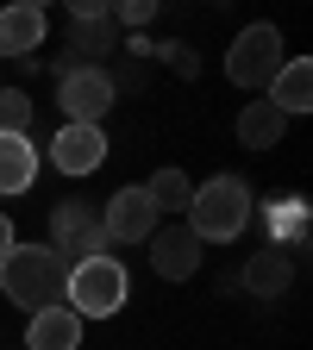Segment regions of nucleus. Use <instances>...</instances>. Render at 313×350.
Returning <instances> with one entry per match:
<instances>
[{"mask_svg":"<svg viewBox=\"0 0 313 350\" xmlns=\"http://www.w3.org/2000/svg\"><path fill=\"white\" fill-rule=\"evenodd\" d=\"M63 282H69V262L51 244H13L0 256V294L25 313H44V306H63Z\"/></svg>","mask_w":313,"mask_h":350,"instance_id":"obj_1","label":"nucleus"},{"mask_svg":"<svg viewBox=\"0 0 313 350\" xmlns=\"http://www.w3.org/2000/svg\"><path fill=\"white\" fill-rule=\"evenodd\" d=\"M132 300V275H125V262L119 256H82L69 262V282H63V306L75 319H113L119 306Z\"/></svg>","mask_w":313,"mask_h":350,"instance_id":"obj_2","label":"nucleus"},{"mask_svg":"<svg viewBox=\"0 0 313 350\" xmlns=\"http://www.w3.org/2000/svg\"><path fill=\"white\" fill-rule=\"evenodd\" d=\"M182 226L201 238V244H226L251 226V188L238 182V175H213V182L195 188L188 213H182Z\"/></svg>","mask_w":313,"mask_h":350,"instance_id":"obj_3","label":"nucleus"},{"mask_svg":"<svg viewBox=\"0 0 313 350\" xmlns=\"http://www.w3.org/2000/svg\"><path fill=\"white\" fill-rule=\"evenodd\" d=\"M113 75L101 63H82V69H63L57 75V107H63V125H101L113 113Z\"/></svg>","mask_w":313,"mask_h":350,"instance_id":"obj_4","label":"nucleus"},{"mask_svg":"<svg viewBox=\"0 0 313 350\" xmlns=\"http://www.w3.org/2000/svg\"><path fill=\"white\" fill-rule=\"evenodd\" d=\"M282 69V31L276 25H245L226 51V81L232 88H270Z\"/></svg>","mask_w":313,"mask_h":350,"instance_id":"obj_5","label":"nucleus"},{"mask_svg":"<svg viewBox=\"0 0 313 350\" xmlns=\"http://www.w3.org/2000/svg\"><path fill=\"white\" fill-rule=\"evenodd\" d=\"M51 250H57L63 262L101 256V250H107L101 206H88V200H57V206H51Z\"/></svg>","mask_w":313,"mask_h":350,"instance_id":"obj_6","label":"nucleus"},{"mask_svg":"<svg viewBox=\"0 0 313 350\" xmlns=\"http://www.w3.org/2000/svg\"><path fill=\"white\" fill-rule=\"evenodd\" d=\"M101 232H107V244H151V232H157L151 194H145V188H119V194L101 206Z\"/></svg>","mask_w":313,"mask_h":350,"instance_id":"obj_7","label":"nucleus"},{"mask_svg":"<svg viewBox=\"0 0 313 350\" xmlns=\"http://www.w3.org/2000/svg\"><path fill=\"white\" fill-rule=\"evenodd\" d=\"M151 269H157L163 282H188V275L201 269V238L182 226V219L151 232Z\"/></svg>","mask_w":313,"mask_h":350,"instance_id":"obj_8","label":"nucleus"},{"mask_svg":"<svg viewBox=\"0 0 313 350\" xmlns=\"http://www.w3.org/2000/svg\"><path fill=\"white\" fill-rule=\"evenodd\" d=\"M51 163H57L63 175H95V169L107 163V131H101V125H57Z\"/></svg>","mask_w":313,"mask_h":350,"instance_id":"obj_9","label":"nucleus"},{"mask_svg":"<svg viewBox=\"0 0 313 350\" xmlns=\"http://www.w3.org/2000/svg\"><path fill=\"white\" fill-rule=\"evenodd\" d=\"M69 51H88V57L119 51V25H113V13L101 7V0H82V7H75V19H69Z\"/></svg>","mask_w":313,"mask_h":350,"instance_id":"obj_10","label":"nucleus"},{"mask_svg":"<svg viewBox=\"0 0 313 350\" xmlns=\"http://www.w3.org/2000/svg\"><path fill=\"white\" fill-rule=\"evenodd\" d=\"M44 7H32V0H19V7H0V57H32L44 44Z\"/></svg>","mask_w":313,"mask_h":350,"instance_id":"obj_11","label":"nucleus"},{"mask_svg":"<svg viewBox=\"0 0 313 350\" xmlns=\"http://www.w3.org/2000/svg\"><path fill=\"white\" fill-rule=\"evenodd\" d=\"M25 350H82V319L69 306H44L25 319Z\"/></svg>","mask_w":313,"mask_h":350,"instance_id":"obj_12","label":"nucleus"},{"mask_svg":"<svg viewBox=\"0 0 313 350\" xmlns=\"http://www.w3.org/2000/svg\"><path fill=\"white\" fill-rule=\"evenodd\" d=\"M270 107H276L282 119H301V113L313 107V63H307V57H295V63L276 69V81H270Z\"/></svg>","mask_w":313,"mask_h":350,"instance_id":"obj_13","label":"nucleus"},{"mask_svg":"<svg viewBox=\"0 0 313 350\" xmlns=\"http://www.w3.org/2000/svg\"><path fill=\"white\" fill-rule=\"evenodd\" d=\"M257 300H276V294H288V282H295V262H288V250H257L251 262H245V275H238Z\"/></svg>","mask_w":313,"mask_h":350,"instance_id":"obj_14","label":"nucleus"},{"mask_svg":"<svg viewBox=\"0 0 313 350\" xmlns=\"http://www.w3.org/2000/svg\"><path fill=\"white\" fill-rule=\"evenodd\" d=\"M32 182H38V150H32V138L0 131V194H25Z\"/></svg>","mask_w":313,"mask_h":350,"instance_id":"obj_15","label":"nucleus"},{"mask_svg":"<svg viewBox=\"0 0 313 350\" xmlns=\"http://www.w3.org/2000/svg\"><path fill=\"white\" fill-rule=\"evenodd\" d=\"M282 131H288V119H282L270 100H251V107L238 113V144H245V150H276Z\"/></svg>","mask_w":313,"mask_h":350,"instance_id":"obj_16","label":"nucleus"},{"mask_svg":"<svg viewBox=\"0 0 313 350\" xmlns=\"http://www.w3.org/2000/svg\"><path fill=\"white\" fill-rule=\"evenodd\" d=\"M145 194H151L157 219H163V213H188V200H195V182H188L182 169H157L151 182H145Z\"/></svg>","mask_w":313,"mask_h":350,"instance_id":"obj_17","label":"nucleus"},{"mask_svg":"<svg viewBox=\"0 0 313 350\" xmlns=\"http://www.w3.org/2000/svg\"><path fill=\"white\" fill-rule=\"evenodd\" d=\"M0 131L32 138V94H25V88H0Z\"/></svg>","mask_w":313,"mask_h":350,"instance_id":"obj_18","label":"nucleus"},{"mask_svg":"<svg viewBox=\"0 0 313 350\" xmlns=\"http://www.w3.org/2000/svg\"><path fill=\"white\" fill-rule=\"evenodd\" d=\"M107 13H113V25H145L157 13V0H125V7H107Z\"/></svg>","mask_w":313,"mask_h":350,"instance_id":"obj_19","label":"nucleus"},{"mask_svg":"<svg viewBox=\"0 0 313 350\" xmlns=\"http://www.w3.org/2000/svg\"><path fill=\"white\" fill-rule=\"evenodd\" d=\"M163 63L175 69V75H195L201 63H195V51H188V44H163Z\"/></svg>","mask_w":313,"mask_h":350,"instance_id":"obj_20","label":"nucleus"},{"mask_svg":"<svg viewBox=\"0 0 313 350\" xmlns=\"http://www.w3.org/2000/svg\"><path fill=\"white\" fill-rule=\"evenodd\" d=\"M13 244H19V238H13V219H7V213H0V256H7Z\"/></svg>","mask_w":313,"mask_h":350,"instance_id":"obj_21","label":"nucleus"}]
</instances>
